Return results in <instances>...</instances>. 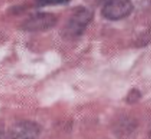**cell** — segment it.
<instances>
[{
  "instance_id": "3",
  "label": "cell",
  "mask_w": 151,
  "mask_h": 139,
  "mask_svg": "<svg viewBox=\"0 0 151 139\" xmlns=\"http://www.w3.org/2000/svg\"><path fill=\"white\" fill-rule=\"evenodd\" d=\"M56 22L57 18L53 14L39 12L32 14L23 24L24 28L28 31H38L51 28Z\"/></svg>"
},
{
  "instance_id": "4",
  "label": "cell",
  "mask_w": 151,
  "mask_h": 139,
  "mask_svg": "<svg viewBox=\"0 0 151 139\" xmlns=\"http://www.w3.org/2000/svg\"><path fill=\"white\" fill-rule=\"evenodd\" d=\"M40 133L39 125L32 121H22L14 124L9 132L11 139H35Z\"/></svg>"
},
{
  "instance_id": "2",
  "label": "cell",
  "mask_w": 151,
  "mask_h": 139,
  "mask_svg": "<svg viewBox=\"0 0 151 139\" xmlns=\"http://www.w3.org/2000/svg\"><path fill=\"white\" fill-rule=\"evenodd\" d=\"M133 5L127 0H113L106 2L101 9L104 17L110 20H117L126 18L132 12Z\"/></svg>"
},
{
  "instance_id": "1",
  "label": "cell",
  "mask_w": 151,
  "mask_h": 139,
  "mask_svg": "<svg viewBox=\"0 0 151 139\" xmlns=\"http://www.w3.org/2000/svg\"><path fill=\"white\" fill-rule=\"evenodd\" d=\"M93 18L91 10L84 6H79L74 10L64 28V34L69 37L80 35Z\"/></svg>"
}]
</instances>
